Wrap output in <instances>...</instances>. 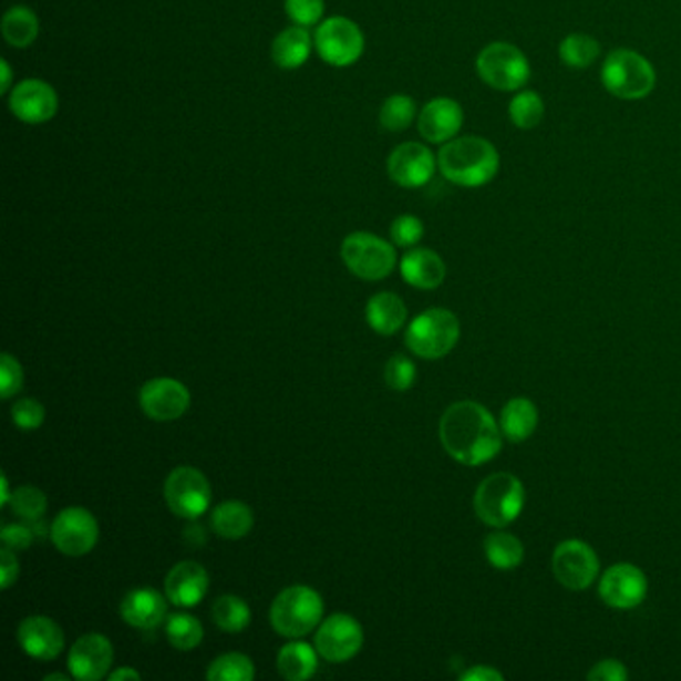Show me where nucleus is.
I'll list each match as a JSON object with an SVG mask.
<instances>
[{
    "label": "nucleus",
    "instance_id": "obj_34",
    "mask_svg": "<svg viewBox=\"0 0 681 681\" xmlns=\"http://www.w3.org/2000/svg\"><path fill=\"white\" fill-rule=\"evenodd\" d=\"M213 620L220 630L238 633L250 623V608L243 598L223 596L214 601Z\"/></svg>",
    "mask_w": 681,
    "mask_h": 681
},
{
    "label": "nucleus",
    "instance_id": "obj_44",
    "mask_svg": "<svg viewBox=\"0 0 681 681\" xmlns=\"http://www.w3.org/2000/svg\"><path fill=\"white\" fill-rule=\"evenodd\" d=\"M588 680L590 681H626L628 680V670L626 665L618 660H603L598 661L590 673H588Z\"/></svg>",
    "mask_w": 681,
    "mask_h": 681
},
{
    "label": "nucleus",
    "instance_id": "obj_29",
    "mask_svg": "<svg viewBox=\"0 0 681 681\" xmlns=\"http://www.w3.org/2000/svg\"><path fill=\"white\" fill-rule=\"evenodd\" d=\"M278 671L288 681L310 680L318 670V650L306 641H292L278 653Z\"/></svg>",
    "mask_w": 681,
    "mask_h": 681
},
{
    "label": "nucleus",
    "instance_id": "obj_18",
    "mask_svg": "<svg viewBox=\"0 0 681 681\" xmlns=\"http://www.w3.org/2000/svg\"><path fill=\"white\" fill-rule=\"evenodd\" d=\"M464 126V109L460 102L437 96L417 112V133L430 144H446L458 136Z\"/></svg>",
    "mask_w": 681,
    "mask_h": 681
},
{
    "label": "nucleus",
    "instance_id": "obj_15",
    "mask_svg": "<svg viewBox=\"0 0 681 681\" xmlns=\"http://www.w3.org/2000/svg\"><path fill=\"white\" fill-rule=\"evenodd\" d=\"M12 116L24 124H44L59 112V94L41 79H27L9 92Z\"/></svg>",
    "mask_w": 681,
    "mask_h": 681
},
{
    "label": "nucleus",
    "instance_id": "obj_2",
    "mask_svg": "<svg viewBox=\"0 0 681 681\" xmlns=\"http://www.w3.org/2000/svg\"><path fill=\"white\" fill-rule=\"evenodd\" d=\"M437 168L447 183L462 188H479L499 173V153L484 136H456L442 144L437 153Z\"/></svg>",
    "mask_w": 681,
    "mask_h": 681
},
{
    "label": "nucleus",
    "instance_id": "obj_13",
    "mask_svg": "<svg viewBox=\"0 0 681 681\" xmlns=\"http://www.w3.org/2000/svg\"><path fill=\"white\" fill-rule=\"evenodd\" d=\"M437 168V154L426 144L404 143L388 156L386 171L392 183L402 188L426 186Z\"/></svg>",
    "mask_w": 681,
    "mask_h": 681
},
{
    "label": "nucleus",
    "instance_id": "obj_17",
    "mask_svg": "<svg viewBox=\"0 0 681 681\" xmlns=\"http://www.w3.org/2000/svg\"><path fill=\"white\" fill-rule=\"evenodd\" d=\"M188 406V388L173 378H154L141 388V407L144 414L158 422H171L183 416Z\"/></svg>",
    "mask_w": 681,
    "mask_h": 681
},
{
    "label": "nucleus",
    "instance_id": "obj_16",
    "mask_svg": "<svg viewBox=\"0 0 681 681\" xmlns=\"http://www.w3.org/2000/svg\"><path fill=\"white\" fill-rule=\"evenodd\" d=\"M600 596L616 610L638 608L648 596V578L633 564H616L601 576Z\"/></svg>",
    "mask_w": 681,
    "mask_h": 681
},
{
    "label": "nucleus",
    "instance_id": "obj_28",
    "mask_svg": "<svg viewBox=\"0 0 681 681\" xmlns=\"http://www.w3.org/2000/svg\"><path fill=\"white\" fill-rule=\"evenodd\" d=\"M210 524L220 538L240 539L255 526V514L245 502L230 499L213 509Z\"/></svg>",
    "mask_w": 681,
    "mask_h": 681
},
{
    "label": "nucleus",
    "instance_id": "obj_31",
    "mask_svg": "<svg viewBox=\"0 0 681 681\" xmlns=\"http://www.w3.org/2000/svg\"><path fill=\"white\" fill-rule=\"evenodd\" d=\"M484 551L496 570H516L524 561V544L508 532L489 534L484 541Z\"/></svg>",
    "mask_w": 681,
    "mask_h": 681
},
{
    "label": "nucleus",
    "instance_id": "obj_50",
    "mask_svg": "<svg viewBox=\"0 0 681 681\" xmlns=\"http://www.w3.org/2000/svg\"><path fill=\"white\" fill-rule=\"evenodd\" d=\"M54 680L69 681V678H66L64 673H51V675H47V678H44V681H54Z\"/></svg>",
    "mask_w": 681,
    "mask_h": 681
},
{
    "label": "nucleus",
    "instance_id": "obj_12",
    "mask_svg": "<svg viewBox=\"0 0 681 681\" xmlns=\"http://www.w3.org/2000/svg\"><path fill=\"white\" fill-rule=\"evenodd\" d=\"M51 539L64 556L81 558L99 541V522L89 509L79 506L62 509L52 522Z\"/></svg>",
    "mask_w": 681,
    "mask_h": 681
},
{
    "label": "nucleus",
    "instance_id": "obj_25",
    "mask_svg": "<svg viewBox=\"0 0 681 681\" xmlns=\"http://www.w3.org/2000/svg\"><path fill=\"white\" fill-rule=\"evenodd\" d=\"M538 427V407L528 398H514L499 414V430L509 442L528 440Z\"/></svg>",
    "mask_w": 681,
    "mask_h": 681
},
{
    "label": "nucleus",
    "instance_id": "obj_19",
    "mask_svg": "<svg viewBox=\"0 0 681 681\" xmlns=\"http://www.w3.org/2000/svg\"><path fill=\"white\" fill-rule=\"evenodd\" d=\"M114 661L111 640L102 633H86L74 641L69 653V670L72 678L81 681H99L109 675Z\"/></svg>",
    "mask_w": 681,
    "mask_h": 681
},
{
    "label": "nucleus",
    "instance_id": "obj_36",
    "mask_svg": "<svg viewBox=\"0 0 681 681\" xmlns=\"http://www.w3.org/2000/svg\"><path fill=\"white\" fill-rule=\"evenodd\" d=\"M210 681H250L255 678V663L245 653H224L206 671Z\"/></svg>",
    "mask_w": 681,
    "mask_h": 681
},
{
    "label": "nucleus",
    "instance_id": "obj_32",
    "mask_svg": "<svg viewBox=\"0 0 681 681\" xmlns=\"http://www.w3.org/2000/svg\"><path fill=\"white\" fill-rule=\"evenodd\" d=\"M509 121L518 131H534L546 116V102L536 91L516 92L508 104Z\"/></svg>",
    "mask_w": 681,
    "mask_h": 681
},
{
    "label": "nucleus",
    "instance_id": "obj_47",
    "mask_svg": "<svg viewBox=\"0 0 681 681\" xmlns=\"http://www.w3.org/2000/svg\"><path fill=\"white\" fill-rule=\"evenodd\" d=\"M0 71H2V82H0V92H2V94H9V92H11L12 89H14V86H12V69H11V64H9V61H4V59L0 61Z\"/></svg>",
    "mask_w": 681,
    "mask_h": 681
},
{
    "label": "nucleus",
    "instance_id": "obj_43",
    "mask_svg": "<svg viewBox=\"0 0 681 681\" xmlns=\"http://www.w3.org/2000/svg\"><path fill=\"white\" fill-rule=\"evenodd\" d=\"M32 538H34V532L31 528H27V526H21V524L4 526L2 534H0L2 546L12 549V551L29 548L32 544Z\"/></svg>",
    "mask_w": 681,
    "mask_h": 681
},
{
    "label": "nucleus",
    "instance_id": "obj_33",
    "mask_svg": "<svg viewBox=\"0 0 681 681\" xmlns=\"http://www.w3.org/2000/svg\"><path fill=\"white\" fill-rule=\"evenodd\" d=\"M378 118L388 133H404L417 118L416 102L410 94H392L382 104Z\"/></svg>",
    "mask_w": 681,
    "mask_h": 681
},
{
    "label": "nucleus",
    "instance_id": "obj_41",
    "mask_svg": "<svg viewBox=\"0 0 681 681\" xmlns=\"http://www.w3.org/2000/svg\"><path fill=\"white\" fill-rule=\"evenodd\" d=\"M11 416L17 427L32 432V430H39L42 426L47 412H44L41 402L32 400V398H22L12 406Z\"/></svg>",
    "mask_w": 681,
    "mask_h": 681
},
{
    "label": "nucleus",
    "instance_id": "obj_27",
    "mask_svg": "<svg viewBox=\"0 0 681 681\" xmlns=\"http://www.w3.org/2000/svg\"><path fill=\"white\" fill-rule=\"evenodd\" d=\"M0 31L7 44H11L14 49H29L32 42L39 39L41 24L32 9L24 4H14L4 12L2 22H0Z\"/></svg>",
    "mask_w": 681,
    "mask_h": 681
},
{
    "label": "nucleus",
    "instance_id": "obj_1",
    "mask_svg": "<svg viewBox=\"0 0 681 681\" xmlns=\"http://www.w3.org/2000/svg\"><path fill=\"white\" fill-rule=\"evenodd\" d=\"M502 430L478 402H456L440 420V440L452 458L464 466H482L502 450Z\"/></svg>",
    "mask_w": 681,
    "mask_h": 681
},
{
    "label": "nucleus",
    "instance_id": "obj_14",
    "mask_svg": "<svg viewBox=\"0 0 681 681\" xmlns=\"http://www.w3.org/2000/svg\"><path fill=\"white\" fill-rule=\"evenodd\" d=\"M364 643V631L352 616L334 613L320 623L314 646L328 661H348L357 656Z\"/></svg>",
    "mask_w": 681,
    "mask_h": 681
},
{
    "label": "nucleus",
    "instance_id": "obj_22",
    "mask_svg": "<svg viewBox=\"0 0 681 681\" xmlns=\"http://www.w3.org/2000/svg\"><path fill=\"white\" fill-rule=\"evenodd\" d=\"M121 616L138 630H154L166 620V600L153 588H138L124 596Z\"/></svg>",
    "mask_w": 681,
    "mask_h": 681
},
{
    "label": "nucleus",
    "instance_id": "obj_39",
    "mask_svg": "<svg viewBox=\"0 0 681 681\" xmlns=\"http://www.w3.org/2000/svg\"><path fill=\"white\" fill-rule=\"evenodd\" d=\"M384 378H386L388 386L396 392H404L414 386L416 382V367L410 358L396 354V357L390 358V362L384 370Z\"/></svg>",
    "mask_w": 681,
    "mask_h": 681
},
{
    "label": "nucleus",
    "instance_id": "obj_7",
    "mask_svg": "<svg viewBox=\"0 0 681 681\" xmlns=\"http://www.w3.org/2000/svg\"><path fill=\"white\" fill-rule=\"evenodd\" d=\"M460 322L444 308H432L412 320L406 330V347L420 358L446 357L458 344Z\"/></svg>",
    "mask_w": 681,
    "mask_h": 681
},
{
    "label": "nucleus",
    "instance_id": "obj_4",
    "mask_svg": "<svg viewBox=\"0 0 681 681\" xmlns=\"http://www.w3.org/2000/svg\"><path fill=\"white\" fill-rule=\"evenodd\" d=\"M524 502V484L514 474L498 472L479 484L474 496V508L484 524L506 528L522 514Z\"/></svg>",
    "mask_w": 681,
    "mask_h": 681
},
{
    "label": "nucleus",
    "instance_id": "obj_3",
    "mask_svg": "<svg viewBox=\"0 0 681 681\" xmlns=\"http://www.w3.org/2000/svg\"><path fill=\"white\" fill-rule=\"evenodd\" d=\"M600 76L611 96L631 102L648 99L658 82L653 64L631 49L611 51L601 62Z\"/></svg>",
    "mask_w": 681,
    "mask_h": 681
},
{
    "label": "nucleus",
    "instance_id": "obj_49",
    "mask_svg": "<svg viewBox=\"0 0 681 681\" xmlns=\"http://www.w3.org/2000/svg\"><path fill=\"white\" fill-rule=\"evenodd\" d=\"M11 488H9V478L2 474V506H7V504H11Z\"/></svg>",
    "mask_w": 681,
    "mask_h": 681
},
{
    "label": "nucleus",
    "instance_id": "obj_23",
    "mask_svg": "<svg viewBox=\"0 0 681 681\" xmlns=\"http://www.w3.org/2000/svg\"><path fill=\"white\" fill-rule=\"evenodd\" d=\"M400 272L407 285L420 290H434L446 278V265L442 256L430 248H414L402 258Z\"/></svg>",
    "mask_w": 681,
    "mask_h": 681
},
{
    "label": "nucleus",
    "instance_id": "obj_38",
    "mask_svg": "<svg viewBox=\"0 0 681 681\" xmlns=\"http://www.w3.org/2000/svg\"><path fill=\"white\" fill-rule=\"evenodd\" d=\"M390 236L392 243L400 248H412L424 238V223L417 216L402 214L390 226Z\"/></svg>",
    "mask_w": 681,
    "mask_h": 681
},
{
    "label": "nucleus",
    "instance_id": "obj_24",
    "mask_svg": "<svg viewBox=\"0 0 681 681\" xmlns=\"http://www.w3.org/2000/svg\"><path fill=\"white\" fill-rule=\"evenodd\" d=\"M314 39L305 27H288L272 42V61L282 71H296L310 59Z\"/></svg>",
    "mask_w": 681,
    "mask_h": 681
},
{
    "label": "nucleus",
    "instance_id": "obj_30",
    "mask_svg": "<svg viewBox=\"0 0 681 681\" xmlns=\"http://www.w3.org/2000/svg\"><path fill=\"white\" fill-rule=\"evenodd\" d=\"M558 54L559 61L571 71H586L600 59L601 44L591 34L571 32L559 42Z\"/></svg>",
    "mask_w": 681,
    "mask_h": 681
},
{
    "label": "nucleus",
    "instance_id": "obj_20",
    "mask_svg": "<svg viewBox=\"0 0 681 681\" xmlns=\"http://www.w3.org/2000/svg\"><path fill=\"white\" fill-rule=\"evenodd\" d=\"M19 643L34 660H56L64 650V633L56 621L47 616H31L19 626Z\"/></svg>",
    "mask_w": 681,
    "mask_h": 681
},
{
    "label": "nucleus",
    "instance_id": "obj_42",
    "mask_svg": "<svg viewBox=\"0 0 681 681\" xmlns=\"http://www.w3.org/2000/svg\"><path fill=\"white\" fill-rule=\"evenodd\" d=\"M24 384L22 376V368L17 358L11 354H2L0 357V394L4 400L19 394Z\"/></svg>",
    "mask_w": 681,
    "mask_h": 681
},
{
    "label": "nucleus",
    "instance_id": "obj_5",
    "mask_svg": "<svg viewBox=\"0 0 681 681\" xmlns=\"http://www.w3.org/2000/svg\"><path fill=\"white\" fill-rule=\"evenodd\" d=\"M476 72L484 84L499 92H518L532 79L528 56L512 42L486 44L476 59Z\"/></svg>",
    "mask_w": 681,
    "mask_h": 681
},
{
    "label": "nucleus",
    "instance_id": "obj_8",
    "mask_svg": "<svg viewBox=\"0 0 681 681\" xmlns=\"http://www.w3.org/2000/svg\"><path fill=\"white\" fill-rule=\"evenodd\" d=\"M342 260L352 275L362 280H382L394 272L398 256L394 246L370 233H354L342 243Z\"/></svg>",
    "mask_w": 681,
    "mask_h": 681
},
{
    "label": "nucleus",
    "instance_id": "obj_48",
    "mask_svg": "<svg viewBox=\"0 0 681 681\" xmlns=\"http://www.w3.org/2000/svg\"><path fill=\"white\" fill-rule=\"evenodd\" d=\"M109 680H141V673H138V671L136 670H133V668H121V670L112 671L111 675H109Z\"/></svg>",
    "mask_w": 681,
    "mask_h": 681
},
{
    "label": "nucleus",
    "instance_id": "obj_40",
    "mask_svg": "<svg viewBox=\"0 0 681 681\" xmlns=\"http://www.w3.org/2000/svg\"><path fill=\"white\" fill-rule=\"evenodd\" d=\"M288 19L298 27H314L324 17V0H285Z\"/></svg>",
    "mask_w": 681,
    "mask_h": 681
},
{
    "label": "nucleus",
    "instance_id": "obj_9",
    "mask_svg": "<svg viewBox=\"0 0 681 681\" xmlns=\"http://www.w3.org/2000/svg\"><path fill=\"white\" fill-rule=\"evenodd\" d=\"M364 32L347 17H332L320 22L314 32L318 56L336 69H347L364 54Z\"/></svg>",
    "mask_w": 681,
    "mask_h": 681
},
{
    "label": "nucleus",
    "instance_id": "obj_10",
    "mask_svg": "<svg viewBox=\"0 0 681 681\" xmlns=\"http://www.w3.org/2000/svg\"><path fill=\"white\" fill-rule=\"evenodd\" d=\"M164 498L168 508L184 519L203 516L210 506V484L200 470L180 466L173 470L164 484Z\"/></svg>",
    "mask_w": 681,
    "mask_h": 681
},
{
    "label": "nucleus",
    "instance_id": "obj_35",
    "mask_svg": "<svg viewBox=\"0 0 681 681\" xmlns=\"http://www.w3.org/2000/svg\"><path fill=\"white\" fill-rule=\"evenodd\" d=\"M166 636L176 650L190 651L203 641V623L188 613H174L166 620Z\"/></svg>",
    "mask_w": 681,
    "mask_h": 681
},
{
    "label": "nucleus",
    "instance_id": "obj_26",
    "mask_svg": "<svg viewBox=\"0 0 681 681\" xmlns=\"http://www.w3.org/2000/svg\"><path fill=\"white\" fill-rule=\"evenodd\" d=\"M407 318V308L394 292H380L372 296L367 306L368 324L382 336L396 334Z\"/></svg>",
    "mask_w": 681,
    "mask_h": 681
},
{
    "label": "nucleus",
    "instance_id": "obj_37",
    "mask_svg": "<svg viewBox=\"0 0 681 681\" xmlns=\"http://www.w3.org/2000/svg\"><path fill=\"white\" fill-rule=\"evenodd\" d=\"M11 508L24 522H41L47 512V496L34 486H22L12 492Z\"/></svg>",
    "mask_w": 681,
    "mask_h": 681
},
{
    "label": "nucleus",
    "instance_id": "obj_21",
    "mask_svg": "<svg viewBox=\"0 0 681 681\" xmlns=\"http://www.w3.org/2000/svg\"><path fill=\"white\" fill-rule=\"evenodd\" d=\"M208 586H210L208 571L196 561L176 564L164 581L166 598L180 608L198 606L208 594Z\"/></svg>",
    "mask_w": 681,
    "mask_h": 681
},
{
    "label": "nucleus",
    "instance_id": "obj_45",
    "mask_svg": "<svg viewBox=\"0 0 681 681\" xmlns=\"http://www.w3.org/2000/svg\"><path fill=\"white\" fill-rule=\"evenodd\" d=\"M0 574H2V590H9L12 581L19 578V559L12 549L2 548L0 551Z\"/></svg>",
    "mask_w": 681,
    "mask_h": 681
},
{
    "label": "nucleus",
    "instance_id": "obj_11",
    "mask_svg": "<svg viewBox=\"0 0 681 681\" xmlns=\"http://www.w3.org/2000/svg\"><path fill=\"white\" fill-rule=\"evenodd\" d=\"M551 570L564 588L588 590L600 576V559L586 541L566 539L554 551Z\"/></svg>",
    "mask_w": 681,
    "mask_h": 681
},
{
    "label": "nucleus",
    "instance_id": "obj_46",
    "mask_svg": "<svg viewBox=\"0 0 681 681\" xmlns=\"http://www.w3.org/2000/svg\"><path fill=\"white\" fill-rule=\"evenodd\" d=\"M504 675L488 665H474L472 670L462 673V681H502Z\"/></svg>",
    "mask_w": 681,
    "mask_h": 681
},
{
    "label": "nucleus",
    "instance_id": "obj_6",
    "mask_svg": "<svg viewBox=\"0 0 681 681\" xmlns=\"http://www.w3.org/2000/svg\"><path fill=\"white\" fill-rule=\"evenodd\" d=\"M324 603L308 586H292L278 594L270 608V623L285 638H305L322 620Z\"/></svg>",
    "mask_w": 681,
    "mask_h": 681
}]
</instances>
